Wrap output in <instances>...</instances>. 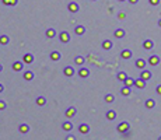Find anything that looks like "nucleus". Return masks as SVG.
<instances>
[{"mask_svg": "<svg viewBox=\"0 0 161 140\" xmlns=\"http://www.w3.org/2000/svg\"><path fill=\"white\" fill-rule=\"evenodd\" d=\"M118 130H119L121 133L128 132V130H129V123H128V122H122V123H119V125H118Z\"/></svg>", "mask_w": 161, "mask_h": 140, "instance_id": "nucleus-1", "label": "nucleus"}, {"mask_svg": "<svg viewBox=\"0 0 161 140\" xmlns=\"http://www.w3.org/2000/svg\"><path fill=\"white\" fill-rule=\"evenodd\" d=\"M140 78H142V80H144V81H147V80H150V78H151V73H150L148 70H143L142 73H140Z\"/></svg>", "mask_w": 161, "mask_h": 140, "instance_id": "nucleus-2", "label": "nucleus"}, {"mask_svg": "<svg viewBox=\"0 0 161 140\" xmlns=\"http://www.w3.org/2000/svg\"><path fill=\"white\" fill-rule=\"evenodd\" d=\"M78 8H80V7H78V4L76 1H71L70 4H69V11H70V13H77Z\"/></svg>", "mask_w": 161, "mask_h": 140, "instance_id": "nucleus-3", "label": "nucleus"}, {"mask_svg": "<svg viewBox=\"0 0 161 140\" xmlns=\"http://www.w3.org/2000/svg\"><path fill=\"white\" fill-rule=\"evenodd\" d=\"M60 41L62 42H69L70 41V35H69V32H66V31H63V32H60Z\"/></svg>", "mask_w": 161, "mask_h": 140, "instance_id": "nucleus-4", "label": "nucleus"}, {"mask_svg": "<svg viewBox=\"0 0 161 140\" xmlns=\"http://www.w3.org/2000/svg\"><path fill=\"white\" fill-rule=\"evenodd\" d=\"M148 63L153 64V66H155V64L160 63V57L155 56V55H153V56H150V59H148Z\"/></svg>", "mask_w": 161, "mask_h": 140, "instance_id": "nucleus-5", "label": "nucleus"}, {"mask_svg": "<svg viewBox=\"0 0 161 140\" xmlns=\"http://www.w3.org/2000/svg\"><path fill=\"white\" fill-rule=\"evenodd\" d=\"M153 46H154V42H153L151 39H146V41L143 42V48H144V49H151Z\"/></svg>", "mask_w": 161, "mask_h": 140, "instance_id": "nucleus-6", "label": "nucleus"}, {"mask_svg": "<svg viewBox=\"0 0 161 140\" xmlns=\"http://www.w3.org/2000/svg\"><path fill=\"white\" fill-rule=\"evenodd\" d=\"M135 86L137 88H144L146 87V81L142 80V78H137V80H135Z\"/></svg>", "mask_w": 161, "mask_h": 140, "instance_id": "nucleus-7", "label": "nucleus"}, {"mask_svg": "<svg viewBox=\"0 0 161 140\" xmlns=\"http://www.w3.org/2000/svg\"><path fill=\"white\" fill-rule=\"evenodd\" d=\"M23 62H24V63H32V62H34V56H32L31 53H25Z\"/></svg>", "mask_w": 161, "mask_h": 140, "instance_id": "nucleus-8", "label": "nucleus"}, {"mask_svg": "<svg viewBox=\"0 0 161 140\" xmlns=\"http://www.w3.org/2000/svg\"><path fill=\"white\" fill-rule=\"evenodd\" d=\"M121 56L123 59H130L132 57V51H129V49H123L122 53H121Z\"/></svg>", "mask_w": 161, "mask_h": 140, "instance_id": "nucleus-9", "label": "nucleus"}, {"mask_svg": "<svg viewBox=\"0 0 161 140\" xmlns=\"http://www.w3.org/2000/svg\"><path fill=\"white\" fill-rule=\"evenodd\" d=\"M23 66H24L23 62H14V63H13V69L16 70V71H21V70H23Z\"/></svg>", "mask_w": 161, "mask_h": 140, "instance_id": "nucleus-10", "label": "nucleus"}, {"mask_svg": "<svg viewBox=\"0 0 161 140\" xmlns=\"http://www.w3.org/2000/svg\"><path fill=\"white\" fill-rule=\"evenodd\" d=\"M63 73H64V74H66V76H67V77H70V76H73V73H74V70H73V67H70V66H67V67H64Z\"/></svg>", "mask_w": 161, "mask_h": 140, "instance_id": "nucleus-11", "label": "nucleus"}, {"mask_svg": "<svg viewBox=\"0 0 161 140\" xmlns=\"http://www.w3.org/2000/svg\"><path fill=\"white\" fill-rule=\"evenodd\" d=\"M74 32H76L77 35H83L84 32H85V28H84L83 25H77L76 28H74Z\"/></svg>", "mask_w": 161, "mask_h": 140, "instance_id": "nucleus-12", "label": "nucleus"}, {"mask_svg": "<svg viewBox=\"0 0 161 140\" xmlns=\"http://www.w3.org/2000/svg\"><path fill=\"white\" fill-rule=\"evenodd\" d=\"M76 112H77L76 108H73V107H71V108H69L67 111H66V116H67V118H71V116H74V115H76Z\"/></svg>", "mask_w": 161, "mask_h": 140, "instance_id": "nucleus-13", "label": "nucleus"}, {"mask_svg": "<svg viewBox=\"0 0 161 140\" xmlns=\"http://www.w3.org/2000/svg\"><path fill=\"white\" fill-rule=\"evenodd\" d=\"M55 35H56L55 28H48V30H46V37H48V38H53Z\"/></svg>", "mask_w": 161, "mask_h": 140, "instance_id": "nucleus-14", "label": "nucleus"}, {"mask_svg": "<svg viewBox=\"0 0 161 140\" xmlns=\"http://www.w3.org/2000/svg\"><path fill=\"white\" fill-rule=\"evenodd\" d=\"M136 66H137L139 69H144V66H146V60H144V59H137V60H136Z\"/></svg>", "mask_w": 161, "mask_h": 140, "instance_id": "nucleus-15", "label": "nucleus"}, {"mask_svg": "<svg viewBox=\"0 0 161 140\" xmlns=\"http://www.w3.org/2000/svg\"><path fill=\"white\" fill-rule=\"evenodd\" d=\"M126 78H128V74H126L125 71H119V73H118V80H121V81L125 83V81H126Z\"/></svg>", "mask_w": 161, "mask_h": 140, "instance_id": "nucleus-16", "label": "nucleus"}, {"mask_svg": "<svg viewBox=\"0 0 161 140\" xmlns=\"http://www.w3.org/2000/svg\"><path fill=\"white\" fill-rule=\"evenodd\" d=\"M51 59H52V60H55V62H56V60H59V59H60V52L53 51L51 53Z\"/></svg>", "mask_w": 161, "mask_h": 140, "instance_id": "nucleus-17", "label": "nucleus"}, {"mask_svg": "<svg viewBox=\"0 0 161 140\" xmlns=\"http://www.w3.org/2000/svg\"><path fill=\"white\" fill-rule=\"evenodd\" d=\"M115 37H116V38H123V37H125V30L118 28V30L115 31Z\"/></svg>", "mask_w": 161, "mask_h": 140, "instance_id": "nucleus-18", "label": "nucleus"}, {"mask_svg": "<svg viewBox=\"0 0 161 140\" xmlns=\"http://www.w3.org/2000/svg\"><path fill=\"white\" fill-rule=\"evenodd\" d=\"M102 48H104V49H111V48H112V41L105 39V41L102 42Z\"/></svg>", "mask_w": 161, "mask_h": 140, "instance_id": "nucleus-19", "label": "nucleus"}, {"mask_svg": "<svg viewBox=\"0 0 161 140\" xmlns=\"http://www.w3.org/2000/svg\"><path fill=\"white\" fill-rule=\"evenodd\" d=\"M132 86H135V80H133L132 77H128L126 81H125V87H129V88H130Z\"/></svg>", "mask_w": 161, "mask_h": 140, "instance_id": "nucleus-20", "label": "nucleus"}, {"mask_svg": "<svg viewBox=\"0 0 161 140\" xmlns=\"http://www.w3.org/2000/svg\"><path fill=\"white\" fill-rule=\"evenodd\" d=\"M78 129H80V132H81V133H88L90 126H88V125H85V123H83V125H80V127H78Z\"/></svg>", "mask_w": 161, "mask_h": 140, "instance_id": "nucleus-21", "label": "nucleus"}, {"mask_svg": "<svg viewBox=\"0 0 161 140\" xmlns=\"http://www.w3.org/2000/svg\"><path fill=\"white\" fill-rule=\"evenodd\" d=\"M107 118H108L109 121H114L116 118V112L115 111H108V112H107Z\"/></svg>", "mask_w": 161, "mask_h": 140, "instance_id": "nucleus-22", "label": "nucleus"}, {"mask_svg": "<svg viewBox=\"0 0 161 140\" xmlns=\"http://www.w3.org/2000/svg\"><path fill=\"white\" fill-rule=\"evenodd\" d=\"M78 74L81 77H88L90 76V71H88V69H81L80 71H78Z\"/></svg>", "mask_w": 161, "mask_h": 140, "instance_id": "nucleus-23", "label": "nucleus"}, {"mask_svg": "<svg viewBox=\"0 0 161 140\" xmlns=\"http://www.w3.org/2000/svg\"><path fill=\"white\" fill-rule=\"evenodd\" d=\"M8 41H10V39H8L7 35H1V37H0V44L1 45H7L8 44Z\"/></svg>", "mask_w": 161, "mask_h": 140, "instance_id": "nucleus-24", "label": "nucleus"}, {"mask_svg": "<svg viewBox=\"0 0 161 140\" xmlns=\"http://www.w3.org/2000/svg\"><path fill=\"white\" fill-rule=\"evenodd\" d=\"M28 129H30V127H28V125H25V123L20 125V132H21V133H27V132H28Z\"/></svg>", "mask_w": 161, "mask_h": 140, "instance_id": "nucleus-25", "label": "nucleus"}, {"mask_svg": "<svg viewBox=\"0 0 161 140\" xmlns=\"http://www.w3.org/2000/svg\"><path fill=\"white\" fill-rule=\"evenodd\" d=\"M3 3L6 6H16L17 4V0H3Z\"/></svg>", "mask_w": 161, "mask_h": 140, "instance_id": "nucleus-26", "label": "nucleus"}, {"mask_svg": "<svg viewBox=\"0 0 161 140\" xmlns=\"http://www.w3.org/2000/svg\"><path fill=\"white\" fill-rule=\"evenodd\" d=\"M24 78H25V80H32V78H34V73H32V71H25V73H24Z\"/></svg>", "mask_w": 161, "mask_h": 140, "instance_id": "nucleus-27", "label": "nucleus"}, {"mask_svg": "<svg viewBox=\"0 0 161 140\" xmlns=\"http://www.w3.org/2000/svg\"><path fill=\"white\" fill-rule=\"evenodd\" d=\"M37 104L42 107V105H45V104H46V100L44 98V97H38V98H37Z\"/></svg>", "mask_w": 161, "mask_h": 140, "instance_id": "nucleus-28", "label": "nucleus"}, {"mask_svg": "<svg viewBox=\"0 0 161 140\" xmlns=\"http://www.w3.org/2000/svg\"><path fill=\"white\" fill-rule=\"evenodd\" d=\"M154 105H155L154 100H147V101H146V107H147V108H153Z\"/></svg>", "mask_w": 161, "mask_h": 140, "instance_id": "nucleus-29", "label": "nucleus"}, {"mask_svg": "<svg viewBox=\"0 0 161 140\" xmlns=\"http://www.w3.org/2000/svg\"><path fill=\"white\" fill-rule=\"evenodd\" d=\"M71 127H73V125H71L70 122H64V123H63V129H64V130H67V132H69V130H71Z\"/></svg>", "mask_w": 161, "mask_h": 140, "instance_id": "nucleus-30", "label": "nucleus"}, {"mask_svg": "<svg viewBox=\"0 0 161 140\" xmlns=\"http://www.w3.org/2000/svg\"><path fill=\"white\" fill-rule=\"evenodd\" d=\"M105 101L107 102H114L115 101V97L112 95V94H108V95H105Z\"/></svg>", "mask_w": 161, "mask_h": 140, "instance_id": "nucleus-31", "label": "nucleus"}, {"mask_svg": "<svg viewBox=\"0 0 161 140\" xmlns=\"http://www.w3.org/2000/svg\"><path fill=\"white\" fill-rule=\"evenodd\" d=\"M121 93H122L123 95H129V94H130V88H129V87H123V88L121 90Z\"/></svg>", "mask_w": 161, "mask_h": 140, "instance_id": "nucleus-32", "label": "nucleus"}, {"mask_svg": "<svg viewBox=\"0 0 161 140\" xmlns=\"http://www.w3.org/2000/svg\"><path fill=\"white\" fill-rule=\"evenodd\" d=\"M74 62H76L77 64H83V63H84V57H83V56H77Z\"/></svg>", "mask_w": 161, "mask_h": 140, "instance_id": "nucleus-33", "label": "nucleus"}, {"mask_svg": "<svg viewBox=\"0 0 161 140\" xmlns=\"http://www.w3.org/2000/svg\"><path fill=\"white\" fill-rule=\"evenodd\" d=\"M150 3H151L153 6H157V4L160 3V0H150Z\"/></svg>", "mask_w": 161, "mask_h": 140, "instance_id": "nucleus-34", "label": "nucleus"}, {"mask_svg": "<svg viewBox=\"0 0 161 140\" xmlns=\"http://www.w3.org/2000/svg\"><path fill=\"white\" fill-rule=\"evenodd\" d=\"M4 108H6V102L0 101V109H4Z\"/></svg>", "mask_w": 161, "mask_h": 140, "instance_id": "nucleus-35", "label": "nucleus"}, {"mask_svg": "<svg viewBox=\"0 0 161 140\" xmlns=\"http://www.w3.org/2000/svg\"><path fill=\"white\" fill-rule=\"evenodd\" d=\"M155 91H157V94H160V95H161V84H160V86H157Z\"/></svg>", "mask_w": 161, "mask_h": 140, "instance_id": "nucleus-36", "label": "nucleus"}, {"mask_svg": "<svg viewBox=\"0 0 161 140\" xmlns=\"http://www.w3.org/2000/svg\"><path fill=\"white\" fill-rule=\"evenodd\" d=\"M118 17H119L121 20H123L125 17H126V14H125V13H119V16H118Z\"/></svg>", "mask_w": 161, "mask_h": 140, "instance_id": "nucleus-37", "label": "nucleus"}, {"mask_svg": "<svg viewBox=\"0 0 161 140\" xmlns=\"http://www.w3.org/2000/svg\"><path fill=\"white\" fill-rule=\"evenodd\" d=\"M66 140H76V139H74V136H67Z\"/></svg>", "mask_w": 161, "mask_h": 140, "instance_id": "nucleus-38", "label": "nucleus"}, {"mask_svg": "<svg viewBox=\"0 0 161 140\" xmlns=\"http://www.w3.org/2000/svg\"><path fill=\"white\" fill-rule=\"evenodd\" d=\"M129 1H130V3H132V4H135V3H137V1H139V0H129Z\"/></svg>", "mask_w": 161, "mask_h": 140, "instance_id": "nucleus-39", "label": "nucleus"}, {"mask_svg": "<svg viewBox=\"0 0 161 140\" xmlns=\"http://www.w3.org/2000/svg\"><path fill=\"white\" fill-rule=\"evenodd\" d=\"M3 90H4V87H3V84H0V93H3Z\"/></svg>", "mask_w": 161, "mask_h": 140, "instance_id": "nucleus-40", "label": "nucleus"}, {"mask_svg": "<svg viewBox=\"0 0 161 140\" xmlns=\"http://www.w3.org/2000/svg\"><path fill=\"white\" fill-rule=\"evenodd\" d=\"M158 25H160V27H161V18H160V20H158Z\"/></svg>", "mask_w": 161, "mask_h": 140, "instance_id": "nucleus-41", "label": "nucleus"}, {"mask_svg": "<svg viewBox=\"0 0 161 140\" xmlns=\"http://www.w3.org/2000/svg\"><path fill=\"white\" fill-rule=\"evenodd\" d=\"M1 70H3V66H1V64H0V71H1Z\"/></svg>", "mask_w": 161, "mask_h": 140, "instance_id": "nucleus-42", "label": "nucleus"}, {"mask_svg": "<svg viewBox=\"0 0 161 140\" xmlns=\"http://www.w3.org/2000/svg\"><path fill=\"white\" fill-rule=\"evenodd\" d=\"M119 1H125V0H119Z\"/></svg>", "mask_w": 161, "mask_h": 140, "instance_id": "nucleus-43", "label": "nucleus"}, {"mask_svg": "<svg viewBox=\"0 0 161 140\" xmlns=\"http://www.w3.org/2000/svg\"><path fill=\"white\" fill-rule=\"evenodd\" d=\"M158 140H161V137H160V139H158Z\"/></svg>", "mask_w": 161, "mask_h": 140, "instance_id": "nucleus-44", "label": "nucleus"}, {"mask_svg": "<svg viewBox=\"0 0 161 140\" xmlns=\"http://www.w3.org/2000/svg\"><path fill=\"white\" fill-rule=\"evenodd\" d=\"M93 1H95V0H93Z\"/></svg>", "mask_w": 161, "mask_h": 140, "instance_id": "nucleus-45", "label": "nucleus"}]
</instances>
